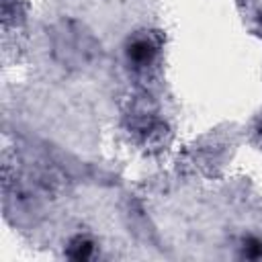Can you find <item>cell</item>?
Masks as SVG:
<instances>
[{
	"label": "cell",
	"mask_w": 262,
	"mask_h": 262,
	"mask_svg": "<svg viewBox=\"0 0 262 262\" xmlns=\"http://www.w3.org/2000/svg\"><path fill=\"white\" fill-rule=\"evenodd\" d=\"M127 53H129V59H133L135 63H147L154 57L156 49H154V45L147 39H137V41L131 43Z\"/></svg>",
	"instance_id": "cell-1"
},
{
	"label": "cell",
	"mask_w": 262,
	"mask_h": 262,
	"mask_svg": "<svg viewBox=\"0 0 262 262\" xmlns=\"http://www.w3.org/2000/svg\"><path fill=\"white\" fill-rule=\"evenodd\" d=\"M92 250H94L92 242H90L88 237L78 235V237H74L72 244L68 246V256H70V258H76V260H86V258L92 256Z\"/></svg>",
	"instance_id": "cell-2"
},
{
	"label": "cell",
	"mask_w": 262,
	"mask_h": 262,
	"mask_svg": "<svg viewBox=\"0 0 262 262\" xmlns=\"http://www.w3.org/2000/svg\"><path fill=\"white\" fill-rule=\"evenodd\" d=\"M244 256L246 258H262V242L256 237L246 239L244 244Z\"/></svg>",
	"instance_id": "cell-3"
}]
</instances>
